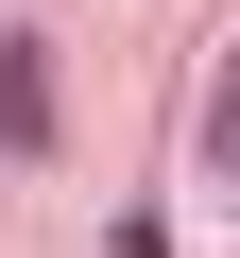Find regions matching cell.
<instances>
[{"label":"cell","instance_id":"cell-1","mask_svg":"<svg viewBox=\"0 0 240 258\" xmlns=\"http://www.w3.org/2000/svg\"><path fill=\"white\" fill-rule=\"evenodd\" d=\"M35 138H52V69H35V52H0V155H35Z\"/></svg>","mask_w":240,"mask_h":258},{"label":"cell","instance_id":"cell-2","mask_svg":"<svg viewBox=\"0 0 240 258\" xmlns=\"http://www.w3.org/2000/svg\"><path fill=\"white\" fill-rule=\"evenodd\" d=\"M206 155L240 172V52H223V86H206Z\"/></svg>","mask_w":240,"mask_h":258}]
</instances>
